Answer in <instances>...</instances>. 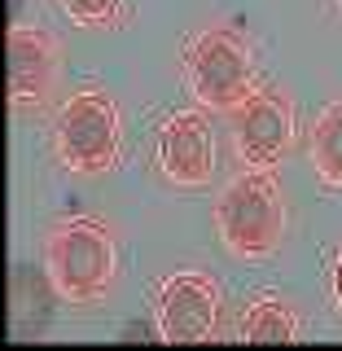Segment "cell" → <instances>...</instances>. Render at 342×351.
I'll list each match as a JSON object with an SVG mask.
<instances>
[{"label":"cell","instance_id":"5b68a950","mask_svg":"<svg viewBox=\"0 0 342 351\" xmlns=\"http://www.w3.org/2000/svg\"><path fill=\"white\" fill-rule=\"evenodd\" d=\"M233 114V141L246 167H277L294 145V106L277 88H255Z\"/></svg>","mask_w":342,"mask_h":351},{"label":"cell","instance_id":"8fae6325","mask_svg":"<svg viewBox=\"0 0 342 351\" xmlns=\"http://www.w3.org/2000/svg\"><path fill=\"white\" fill-rule=\"evenodd\" d=\"M66 9V18L75 22V27H110V22L119 18V5L123 0H58Z\"/></svg>","mask_w":342,"mask_h":351},{"label":"cell","instance_id":"277c9868","mask_svg":"<svg viewBox=\"0 0 342 351\" xmlns=\"http://www.w3.org/2000/svg\"><path fill=\"white\" fill-rule=\"evenodd\" d=\"M189 88L206 110H237L255 93L250 49L233 27H206L184 53Z\"/></svg>","mask_w":342,"mask_h":351},{"label":"cell","instance_id":"6da1fadb","mask_svg":"<svg viewBox=\"0 0 342 351\" xmlns=\"http://www.w3.org/2000/svg\"><path fill=\"white\" fill-rule=\"evenodd\" d=\"M44 268L62 299L71 303H97L110 294L119 277V246L114 233L101 219H66L49 233Z\"/></svg>","mask_w":342,"mask_h":351},{"label":"cell","instance_id":"30bf717a","mask_svg":"<svg viewBox=\"0 0 342 351\" xmlns=\"http://www.w3.org/2000/svg\"><path fill=\"white\" fill-rule=\"evenodd\" d=\"M307 149H312L316 176L342 189V101L321 110V119L312 123V136H307Z\"/></svg>","mask_w":342,"mask_h":351},{"label":"cell","instance_id":"8992f818","mask_svg":"<svg viewBox=\"0 0 342 351\" xmlns=\"http://www.w3.org/2000/svg\"><path fill=\"white\" fill-rule=\"evenodd\" d=\"M219 290L206 272H171L158 290V334L167 343H206L215 334Z\"/></svg>","mask_w":342,"mask_h":351},{"label":"cell","instance_id":"9c48e42d","mask_svg":"<svg viewBox=\"0 0 342 351\" xmlns=\"http://www.w3.org/2000/svg\"><path fill=\"white\" fill-rule=\"evenodd\" d=\"M303 334V321L285 299L263 294L241 312V343H294Z\"/></svg>","mask_w":342,"mask_h":351},{"label":"cell","instance_id":"4fadbf2b","mask_svg":"<svg viewBox=\"0 0 342 351\" xmlns=\"http://www.w3.org/2000/svg\"><path fill=\"white\" fill-rule=\"evenodd\" d=\"M338 5H342V0H338Z\"/></svg>","mask_w":342,"mask_h":351},{"label":"cell","instance_id":"7c38bea8","mask_svg":"<svg viewBox=\"0 0 342 351\" xmlns=\"http://www.w3.org/2000/svg\"><path fill=\"white\" fill-rule=\"evenodd\" d=\"M334 299H338V307H342V255H338V263H334Z\"/></svg>","mask_w":342,"mask_h":351},{"label":"cell","instance_id":"ba28073f","mask_svg":"<svg viewBox=\"0 0 342 351\" xmlns=\"http://www.w3.org/2000/svg\"><path fill=\"white\" fill-rule=\"evenodd\" d=\"M58 80V44L40 27H9V106L31 110Z\"/></svg>","mask_w":342,"mask_h":351},{"label":"cell","instance_id":"7a4b0ae2","mask_svg":"<svg viewBox=\"0 0 342 351\" xmlns=\"http://www.w3.org/2000/svg\"><path fill=\"white\" fill-rule=\"evenodd\" d=\"M219 241L237 259H268L285 233V202L272 167H246L215 202Z\"/></svg>","mask_w":342,"mask_h":351},{"label":"cell","instance_id":"52a82bcc","mask_svg":"<svg viewBox=\"0 0 342 351\" xmlns=\"http://www.w3.org/2000/svg\"><path fill=\"white\" fill-rule=\"evenodd\" d=\"M158 171L184 189H197L215 176V132L202 110H175L158 128Z\"/></svg>","mask_w":342,"mask_h":351},{"label":"cell","instance_id":"3957f363","mask_svg":"<svg viewBox=\"0 0 342 351\" xmlns=\"http://www.w3.org/2000/svg\"><path fill=\"white\" fill-rule=\"evenodd\" d=\"M119 141H123V119L119 106L101 88H84L58 110L53 123V149L71 171L80 176H106L119 167Z\"/></svg>","mask_w":342,"mask_h":351}]
</instances>
